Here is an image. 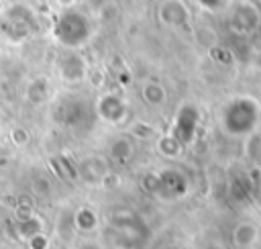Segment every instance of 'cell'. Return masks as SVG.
<instances>
[{
	"instance_id": "6da1fadb",
	"label": "cell",
	"mask_w": 261,
	"mask_h": 249,
	"mask_svg": "<svg viewBox=\"0 0 261 249\" xmlns=\"http://www.w3.org/2000/svg\"><path fill=\"white\" fill-rule=\"evenodd\" d=\"M259 116V102L249 96H239L222 110V127L230 135H247L253 131Z\"/></svg>"
},
{
	"instance_id": "3957f363",
	"label": "cell",
	"mask_w": 261,
	"mask_h": 249,
	"mask_svg": "<svg viewBox=\"0 0 261 249\" xmlns=\"http://www.w3.org/2000/svg\"><path fill=\"white\" fill-rule=\"evenodd\" d=\"M161 18H163V22H167V24L179 27V24H184V22L188 20V10H186V6H184L179 0H167V2L161 6Z\"/></svg>"
},
{
	"instance_id": "5b68a950",
	"label": "cell",
	"mask_w": 261,
	"mask_h": 249,
	"mask_svg": "<svg viewBox=\"0 0 261 249\" xmlns=\"http://www.w3.org/2000/svg\"><path fill=\"white\" fill-rule=\"evenodd\" d=\"M73 59H75V55H65V57L61 59V65H69V67H73ZM61 69H63V78L69 76V80H82V78H84V71H86V69H80V71L73 76V73H69L67 67H61Z\"/></svg>"
},
{
	"instance_id": "277c9868",
	"label": "cell",
	"mask_w": 261,
	"mask_h": 249,
	"mask_svg": "<svg viewBox=\"0 0 261 249\" xmlns=\"http://www.w3.org/2000/svg\"><path fill=\"white\" fill-rule=\"evenodd\" d=\"M143 96L151 104H161L165 100V92H163V88L159 84H147L145 90H143Z\"/></svg>"
},
{
	"instance_id": "7a4b0ae2",
	"label": "cell",
	"mask_w": 261,
	"mask_h": 249,
	"mask_svg": "<svg viewBox=\"0 0 261 249\" xmlns=\"http://www.w3.org/2000/svg\"><path fill=\"white\" fill-rule=\"evenodd\" d=\"M124 102L118 98V96H114V94H108V96H102L100 98V102H98V112H100V116L102 118H106V120H110L112 124H116L122 116H124Z\"/></svg>"
}]
</instances>
